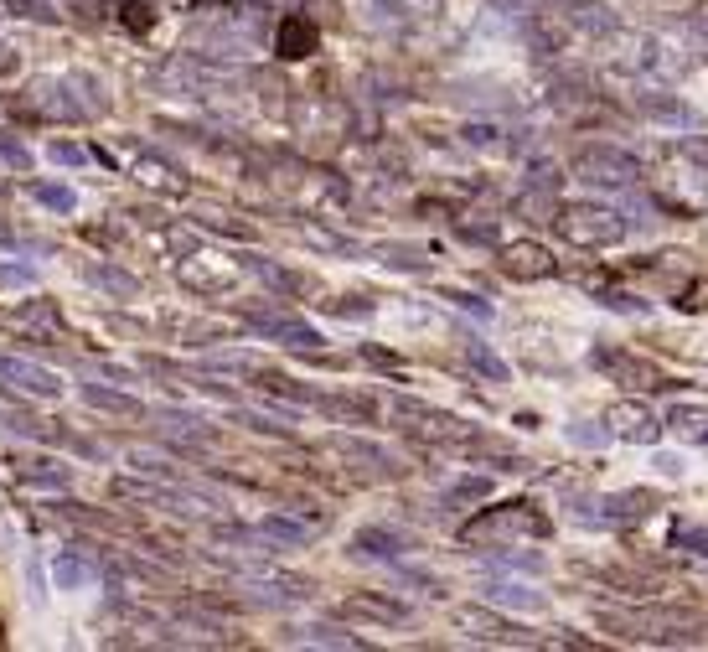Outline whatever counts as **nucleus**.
Returning <instances> with one entry per match:
<instances>
[{
	"mask_svg": "<svg viewBox=\"0 0 708 652\" xmlns=\"http://www.w3.org/2000/svg\"><path fill=\"white\" fill-rule=\"evenodd\" d=\"M274 47H280V57H290V63L311 57V52L321 47L316 21H305V16H285V21H280V32H274Z\"/></svg>",
	"mask_w": 708,
	"mask_h": 652,
	"instance_id": "f257e3e1",
	"label": "nucleus"
},
{
	"mask_svg": "<svg viewBox=\"0 0 708 652\" xmlns=\"http://www.w3.org/2000/svg\"><path fill=\"white\" fill-rule=\"evenodd\" d=\"M125 21L135 26V32H145V26H150V16H145V6H125Z\"/></svg>",
	"mask_w": 708,
	"mask_h": 652,
	"instance_id": "f03ea898",
	"label": "nucleus"
}]
</instances>
